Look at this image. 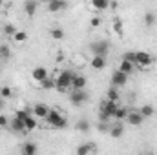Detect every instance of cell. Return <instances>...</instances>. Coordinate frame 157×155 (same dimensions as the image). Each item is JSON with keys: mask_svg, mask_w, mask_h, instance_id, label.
Returning <instances> with one entry per match:
<instances>
[{"mask_svg": "<svg viewBox=\"0 0 157 155\" xmlns=\"http://www.w3.org/2000/svg\"><path fill=\"white\" fill-rule=\"evenodd\" d=\"M46 122H48V126L57 128V130H62V128H66V126H68L66 117L60 115V113H59V110H49V112H48V115H46Z\"/></svg>", "mask_w": 157, "mask_h": 155, "instance_id": "obj_1", "label": "cell"}, {"mask_svg": "<svg viewBox=\"0 0 157 155\" xmlns=\"http://www.w3.org/2000/svg\"><path fill=\"white\" fill-rule=\"evenodd\" d=\"M115 110H117V102H113V100H108V99H106V100L101 104L99 119H101L102 122H110V119H113Z\"/></svg>", "mask_w": 157, "mask_h": 155, "instance_id": "obj_2", "label": "cell"}, {"mask_svg": "<svg viewBox=\"0 0 157 155\" xmlns=\"http://www.w3.org/2000/svg\"><path fill=\"white\" fill-rule=\"evenodd\" d=\"M71 80H73V73H71L70 70L60 71L59 77L55 78V82H57V89H59V91H66V89L71 86Z\"/></svg>", "mask_w": 157, "mask_h": 155, "instance_id": "obj_3", "label": "cell"}, {"mask_svg": "<svg viewBox=\"0 0 157 155\" xmlns=\"http://www.w3.org/2000/svg\"><path fill=\"white\" fill-rule=\"evenodd\" d=\"M90 51H91L93 55H102V57H106L108 51H110V42H108V40H95V42L90 44Z\"/></svg>", "mask_w": 157, "mask_h": 155, "instance_id": "obj_4", "label": "cell"}, {"mask_svg": "<svg viewBox=\"0 0 157 155\" xmlns=\"http://www.w3.org/2000/svg\"><path fill=\"white\" fill-rule=\"evenodd\" d=\"M133 62L139 68H146V66H150L154 62V57L150 53H146V51H133Z\"/></svg>", "mask_w": 157, "mask_h": 155, "instance_id": "obj_5", "label": "cell"}, {"mask_svg": "<svg viewBox=\"0 0 157 155\" xmlns=\"http://www.w3.org/2000/svg\"><path fill=\"white\" fill-rule=\"evenodd\" d=\"M86 100H88V93H86L84 89H73V93L70 95V102H71V106H75V108H80Z\"/></svg>", "mask_w": 157, "mask_h": 155, "instance_id": "obj_6", "label": "cell"}, {"mask_svg": "<svg viewBox=\"0 0 157 155\" xmlns=\"http://www.w3.org/2000/svg\"><path fill=\"white\" fill-rule=\"evenodd\" d=\"M128 77L130 75H126V73H122L121 70H117V71H113L112 73V86H115V88H122V86H126V82H128Z\"/></svg>", "mask_w": 157, "mask_h": 155, "instance_id": "obj_7", "label": "cell"}, {"mask_svg": "<svg viewBox=\"0 0 157 155\" xmlns=\"http://www.w3.org/2000/svg\"><path fill=\"white\" fill-rule=\"evenodd\" d=\"M64 9H68L66 0H49L48 2V11L49 13H59V11H64Z\"/></svg>", "mask_w": 157, "mask_h": 155, "instance_id": "obj_8", "label": "cell"}, {"mask_svg": "<svg viewBox=\"0 0 157 155\" xmlns=\"http://www.w3.org/2000/svg\"><path fill=\"white\" fill-rule=\"evenodd\" d=\"M126 122H128L130 126H141V124L144 122V117L141 115V112H139V110H133V112H130V113H128Z\"/></svg>", "mask_w": 157, "mask_h": 155, "instance_id": "obj_9", "label": "cell"}, {"mask_svg": "<svg viewBox=\"0 0 157 155\" xmlns=\"http://www.w3.org/2000/svg\"><path fill=\"white\" fill-rule=\"evenodd\" d=\"M9 130H11V131H15V133H20V131H24V130H26L24 119H20V117L15 115L11 120H9Z\"/></svg>", "mask_w": 157, "mask_h": 155, "instance_id": "obj_10", "label": "cell"}, {"mask_svg": "<svg viewBox=\"0 0 157 155\" xmlns=\"http://www.w3.org/2000/svg\"><path fill=\"white\" fill-rule=\"evenodd\" d=\"M106 57H102V55H93L91 57V62H90V66L93 68V70H97V71H101V70H104L106 68Z\"/></svg>", "mask_w": 157, "mask_h": 155, "instance_id": "obj_11", "label": "cell"}, {"mask_svg": "<svg viewBox=\"0 0 157 155\" xmlns=\"http://www.w3.org/2000/svg\"><path fill=\"white\" fill-rule=\"evenodd\" d=\"M31 77L35 82H42L44 78H48V70L44 68V66H37V68H33V71H31Z\"/></svg>", "mask_w": 157, "mask_h": 155, "instance_id": "obj_12", "label": "cell"}, {"mask_svg": "<svg viewBox=\"0 0 157 155\" xmlns=\"http://www.w3.org/2000/svg\"><path fill=\"white\" fill-rule=\"evenodd\" d=\"M108 133H110V137H113V139L122 137V135H124V126H122V120H117V124H112Z\"/></svg>", "mask_w": 157, "mask_h": 155, "instance_id": "obj_13", "label": "cell"}, {"mask_svg": "<svg viewBox=\"0 0 157 155\" xmlns=\"http://www.w3.org/2000/svg\"><path fill=\"white\" fill-rule=\"evenodd\" d=\"M135 68H137L135 62H132V60H128V59H122L121 64H119V70H121L122 73H126V75H132Z\"/></svg>", "mask_w": 157, "mask_h": 155, "instance_id": "obj_14", "label": "cell"}, {"mask_svg": "<svg viewBox=\"0 0 157 155\" xmlns=\"http://www.w3.org/2000/svg\"><path fill=\"white\" fill-rule=\"evenodd\" d=\"M37 7H39V2H37V0H26V2H24V11H26L28 17H35Z\"/></svg>", "mask_w": 157, "mask_h": 155, "instance_id": "obj_15", "label": "cell"}, {"mask_svg": "<svg viewBox=\"0 0 157 155\" xmlns=\"http://www.w3.org/2000/svg\"><path fill=\"white\" fill-rule=\"evenodd\" d=\"M48 112H49V108H48L46 104H35L33 110H31V113L37 117V119H46Z\"/></svg>", "mask_w": 157, "mask_h": 155, "instance_id": "obj_16", "label": "cell"}, {"mask_svg": "<svg viewBox=\"0 0 157 155\" xmlns=\"http://www.w3.org/2000/svg\"><path fill=\"white\" fill-rule=\"evenodd\" d=\"M88 84V78L84 75H73V80H71V88L73 89H84Z\"/></svg>", "mask_w": 157, "mask_h": 155, "instance_id": "obj_17", "label": "cell"}, {"mask_svg": "<svg viewBox=\"0 0 157 155\" xmlns=\"http://www.w3.org/2000/svg\"><path fill=\"white\" fill-rule=\"evenodd\" d=\"M24 124H26V130H28V131H33V130H37V126H39L37 117L33 115V113H29V115L24 119Z\"/></svg>", "mask_w": 157, "mask_h": 155, "instance_id": "obj_18", "label": "cell"}, {"mask_svg": "<svg viewBox=\"0 0 157 155\" xmlns=\"http://www.w3.org/2000/svg\"><path fill=\"white\" fill-rule=\"evenodd\" d=\"M157 24V15L154 11H146L144 13V26L146 28H154Z\"/></svg>", "mask_w": 157, "mask_h": 155, "instance_id": "obj_19", "label": "cell"}, {"mask_svg": "<svg viewBox=\"0 0 157 155\" xmlns=\"http://www.w3.org/2000/svg\"><path fill=\"white\" fill-rule=\"evenodd\" d=\"M20 152H22V155H35L39 152V146H37L35 142H26Z\"/></svg>", "mask_w": 157, "mask_h": 155, "instance_id": "obj_20", "label": "cell"}, {"mask_svg": "<svg viewBox=\"0 0 157 155\" xmlns=\"http://www.w3.org/2000/svg\"><path fill=\"white\" fill-rule=\"evenodd\" d=\"M75 128H77L80 133H88V131L91 130V124H90V120H88V119H80V120H77Z\"/></svg>", "mask_w": 157, "mask_h": 155, "instance_id": "obj_21", "label": "cell"}, {"mask_svg": "<svg viewBox=\"0 0 157 155\" xmlns=\"http://www.w3.org/2000/svg\"><path fill=\"white\" fill-rule=\"evenodd\" d=\"M128 113H130L128 108H124V106H117V110H115V113H113V119H115V120H126Z\"/></svg>", "mask_w": 157, "mask_h": 155, "instance_id": "obj_22", "label": "cell"}, {"mask_svg": "<svg viewBox=\"0 0 157 155\" xmlns=\"http://www.w3.org/2000/svg\"><path fill=\"white\" fill-rule=\"evenodd\" d=\"M91 7L97 11H104L110 7V0H91Z\"/></svg>", "mask_w": 157, "mask_h": 155, "instance_id": "obj_23", "label": "cell"}, {"mask_svg": "<svg viewBox=\"0 0 157 155\" xmlns=\"http://www.w3.org/2000/svg\"><path fill=\"white\" fill-rule=\"evenodd\" d=\"M106 99H108V100L117 102L119 99H121V95H119V88H115V86H110V88H108V91H106Z\"/></svg>", "mask_w": 157, "mask_h": 155, "instance_id": "obj_24", "label": "cell"}, {"mask_svg": "<svg viewBox=\"0 0 157 155\" xmlns=\"http://www.w3.org/2000/svg\"><path fill=\"white\" fill-rule=\"evenodd\" d=\"M49 35H51V39L53 40H64L66 39V31L60 29V28H53V29L49 31Z\"/></svg>", "mask_w": 157, "mask_h": 155, "instance_id": "obj_25", "label": "cell"}, {"mask_svg": "<svg viewBox=\"0 0 157 155\" xmlns=\"http://www.w3.org/2000/svg\"><path fill=\"white\" fill-rule=\"evenodd\" d=\"M95 150H97L95 144H82V146L77 148V153L78 155H88V153H91V152H95Z\"/></svg>", "mask_w": 157, "mask_h": 155, "instance_id": "obj_26", "label": "cell"}, {"mask_svg": "<svg viewBox=\"0 0 157 155\" xmlns=\"http://www.w3.org/2000/svg\"><path fill=\"white\" fill-rule=\"evenodd\" d=\"M113 31H115V35H119V37H122V35H124V28H122V20H121L119 17H115V18H113Z\"/></svg>", "mask_w": 157, "mask_h": 155, "instance_id": "obj_27", "label": "cell"}, {"mask_svg": "<svg viewBox=\"0 0 157 155\" xmlns=\"http://www.w3.org/2000/svg\"><path fill=\"white\" fill-rule=\"evenodd\" d=\"M139 112H141V115L146 119V117H152V115H154V112H155V110H154V106L144 104V106H141V108H139Z\"/></svg>", "mask_w": 157, "mask_h": 155, "instance_id": "obj_28", "label": "cell"}, {"mask_svg": "<svg viewBox=\"0 0 157 155\" xmlns=\"http://www.w3.org/2000/svg\"><path fill=\"white\" fill-rule=\"evenodd\" d=\"M9 57H11V47H9L7 44H2V46H0V59H2V60H7Z\"/></svg>", "mask_w": 157, "mask_h": 155, "instance_id": "obj_29", "label": "cell"}, {"mask_svg": "<svg viewBox=\"0 0 157 155\" xmlns=\"http://www.w3.org/2000/svg\"><path fill=\"white\" fill-rule=\"evenodd\" d=\"M40 86H42V89H53V88H57V82H55V78L48 77L40 82Z\"/></svg>", "mask_w": 157, "mask_h": 155, "instance_id": "obj_30", "label": "cell"}, {"mask_svg": "<svg viewBox=\"0 0 157 155\" xmlns=\"http://www.w3.org/2000/svg\"><path fill=\"white\" fill-rule=\"evenodd\" d=\"M15 42H26L28 40V33L26 31H15V35L11 37Z\"/></svg>", "mask_w": 157, "mask_h": 155, "instance_id": "obj_31", "label": "cell"}, {"mask_svg": "<svg viewBox=\"0 0 157 155\" xmlns=\"http://www.w3.org/2000/svg\"><path fill=\"white\" fill-rule=\"evenodd\" d=\"M0 97H4V99L13 97V89H11L9 86H2V88H0Z\"/></svg>", "mask_w": 157, "mask_h": 155, "instance_id": "obj_32", "label": "cell"}, {"mask_svg": "<svg viewBox=\"0 0 157 155\" xmlns=\"http://www.w3.org/2000/svg\"><path fill=\"white\" fill-rule=\"evenodd\" d=\"M15 31H17V29H15V26H13V24H6V26H4V33H6L7 37H13V35H15Z\"/></svg>", "mask_w": 157, "mask_h": 155, "instance_id": "obj_33", "label": "cell"}, {"mask_svg": "<svg viewBox=\"0 0 157 155\" xmlns=\"http://www.w3.org/2000/svg\"><path fill=\"white\" fill-rule=\"evenodd\" d=\"M0 128H9V119L4 113H0Z\"/></svg>", "mask_w": 157, "mask_h": 155, "instance_id": "obj_34", "label": "cell"}, {"mask_svg": "<svg viewBox=\"0 0 157 155\" xmlns=\"http://www.w3.org/2000/svg\"><path fill=\"white\" fill-rule=\"evenodd\" d=\"M29 113H31V110H26V108H24V110H17V113H15V115L20 117V119H26Z\"/></svg>", "mask_w": 157, "mask_h": 155, "instance_id": "obj_35", "label": "cell"}, {"mask_svg": "<svg viewBox=\"0 0 157 155\" xmlns=\"http://www.w3.org/2000/svg\"><path fill=\"white\" fill-rule=\"evenodd\" d=\"M90 24H91V28H99V26H101V18H99V17H95V18H91V20H90Z\"/></svg>", "mask_w": 157, "mask_h": 155, "instance_id": "obj_36", "label": "cell"}, {"mask_svg": "<svg viewBox=\"0 0 157 155\" xmlns=\"http://www.w3.org/2000/svg\"><path fill=\"white\" fill-rule=\"evenodd\" d=\"M4 108H6V99L0 97V112H4Z\"/></svg>", "mask_w": 157, "mask_h": 155, "instance_id": "obj_37", "label": "cell"}, {"mask_svg": "<svg viewBox=\"0 0 157 155\" xmlns=\"http://www.w3.org/2000/svg\"><path fill=\"white\" fill-rule=\"evenodd\" d=\"M2 4H4V0H0V6H2Z\"/></svg>", "mask_w": 157, "mask_h": 155, "instance_id": "obj_38", "label": "cell"}]
</instances>
